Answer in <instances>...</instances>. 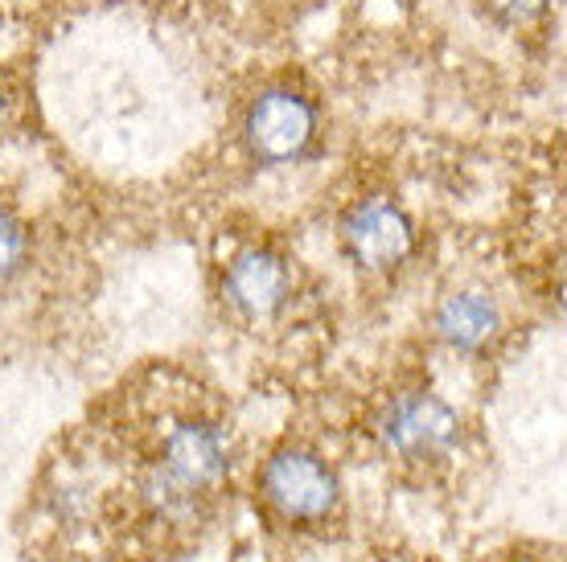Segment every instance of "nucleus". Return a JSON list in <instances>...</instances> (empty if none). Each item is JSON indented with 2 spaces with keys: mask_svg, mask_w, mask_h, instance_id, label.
Returning <instances> with one entry per match:
<instances>
[{
  "mask_svg": "<svg viewBox=\"0 0 567 562\" xmlns=\"http://www.w3.org/2000/svg\"><path fill=\"white\" fill-rule=\"evenodd\" d=\"M227 439L214 423H182L161 444V456L148 468L144 492L156 506V513L173 525H185L198 518L218 485L227 480Z\"/></svg>",
  "mask_w": 567,
  "mask_h": 562,
  "instance_id": "f257e3e1",
  "label": "nucleus"
},
{
  "mask_svg": "<svg viewBox=\"0 0 567 562\" xmlns=\"http://www.w3.org/2000/svg\"><path fill=\"white\" fill-rule=\"evenodd\" d=\"M288 292H292V275H288L280 254L251 247V251L235 254V263L227 268V300L230 309L247 316V321L276 316L284 309Z\"/></svg>",
  "mask_w": 567,
  "mask_h": 562,
  "instance_id": "423d86ee",
  "label": "nucleus"
},
{
  "mask_svg": "<svg viewBox=\"0 0 567 562\" xmlns=\"http://www.w3.org/2000/svg\"><path fill=\"white\" fill-rule=\"evenodd\" d=\"M489 9H494L502 21H511V25H523V21H535V17L551 4V0H485Z\"/></svg>",
  "mask_w": 567,
  "mask_h": 562,
  "instance_id": "1a4fd4ad",
  "label": "nucleus"
},
{
  "mask_svg": "<svg viewBox=\"0 0 567 562\" xmlns=\"http://www.w3.org/2000/svg\"><path fill=\"white\" fill-rule=\"evenodd\" d=\"M243 140L264 165H292L317 140V107L292 86H271L247 107Z\"/></svg>",
  "mask_w": 567,
  "mask_h": 562,
  "instance_id": "f03ea898",
  "label": "nucleus"
},
{
  "mask_svg": "<svg viewBox=\"0 0 567 562\" xmlns=\"http://www.w3.org/2000/svg\"><path fill=\"white\" fill-rule=\"evenodd\" d=\"M264 497L288 521H321L338 506V477L312 451H280L264 468Z\"/></svg>",
  "mask_w": 567,
  "mask_h": 562,
  "instance_id": "7ed1b4c3",
  "label": "nucleus"
},
{
  "mask_svg": "<svg viewBox=\"0 0 567 562\" xmlns=\"http://www.w3.org/2000/svg\"><path fill=\"white\" fill-rule=\"evenodd\" d=\"M383 444L399 460H436L456 444V410L436 394H403L383 415Z\"/></svg>",
  "mask_w": 567,
  "mask_h": 562,
  "instance_id": "20e7f679",
  "label": "nucleus"
},
{
  "mask_svg": "<svg viewBox=\"0 0 567 562\" xmlns=\"http://www.w3.org/2000/svg\"><path fill=\"white\" fill-rule=\"evenodd\" d=\"M341 242L354 259L358 268L367 271H391L399 268L408 254H412V222L408 214L391 206V201H362L354 210L346 214L341 222Z\"/></svg>",
  "mask_w": 567,
  "mask_h": 562,
  "instance_id": "39448f33",
  "label": "nucleus"
},
{
  "mask_svg": "<svg viewBox=\"0 0 567 562\" xmlns=\"http://www.w3.org/2000/svg\"><path fill=\"white\" fill-rule=\"evenodd\" d=\"M21 263H25V230L0 206V288L21 271Z\"/></svg>",
  "mask_w": 567,
  "mask_h": 562,
  "instance_id": "6e6552de",
  "label": "nucleus"
},
{
  "mask_svg": "<svg viewBox=\"0 0 567 562\" xmlns=\"http://www.w3.org/2000/svg\"><path fill=\"white\" fill-rule=\"evenodd\" d=\"M4 112H9V95H4V83H0V124H4Z\"/></svg>",
  "mask_w": 567,
  "mask_h": 562,
  "instance_id": "9d476101",
  "label": "nucleus"
},
{
  "mask_svg": "<svg viewBox=\"0 0 567 562\" xmlns=\"http://www.w3.org/2000/svg\"><path fill=\"white\" fill-rule=\"evenodd\" d=\"M497 324V304L482 292H456L449 295L436 312V333L444 337V345H453L461 353H477L494 341Z\"/></svg>",
  "mask_w": 567,
  "mask_h": 562,
  "instance_id": "0eeeda50",
  "label": "nucleus"
}]
</instances>
